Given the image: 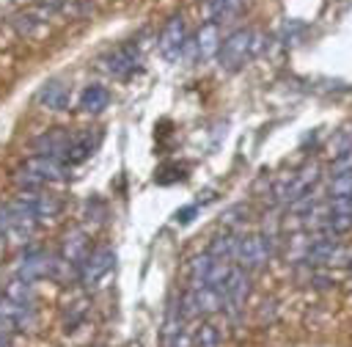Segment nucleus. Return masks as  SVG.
Here are the masks:
<instances>
[{
    "label": "nucleus",
    "instance_id": "obj_14",
    "mask_svg": "<svg viewBox=\"0 0 352 347\" xmlns=\"http://www.w3.org/2000/svg\"><path fill=\"white\" fill-rule=\"evenodd\" d=\"M220 44H223V41H220V28H217V22H204L201 30H198V36H195V55H198L201 61H209V58L217 55Z\"/></svg>",
    "mask_w": 352,
    "mask_h": 347
},
{
    "label": "nucleus",
    "instance_id": "obj_16",
    "mask_svg": "<svg viewBox=\"0 0 352 347\" xmlns=\"http://www.w3.org/2000/svg\"><path fill=\"white\" fill-rule=\"evenodd\" d=\"M242 0H204V17L206 22H226L239 11Z\"/></svg>",
    "mask_w": 352,
    "mask_h": 347
},
{
    "label": "nucleus",
    "instance_id": "obj_20",
    "mask_svg": "<svg viewBox=\"0 0 352 347\" xmlns=\"http://www.w3.org/2000/svg\"><path fill=\"white\" fill-rule=\"evenodd\" d=\"M220 330L212 325V322H204L195 333V347H220Z\"/></svg>",
    "mask_w": 352,
    "mask_h": 347
},
{
    "label": "nucleus",
    "instance_id": "obj_10",
    "mask_svg": "<svg viewBox=\"0 0 352 347\" xmlns=\"http://www.w3.org/2000/svg\"><path fill=\"white\" fill-rule=\"evenodd\" d=\"M22 168H28V171H30L33 176H38L44 185H47V182H66V179H69L66 165H63L60 160H55V157H44V154H33V157H28Z\"/></svg>",
    "mask_w": 352,
    "mask_h": 347
},
{
    "label": "nucleus",
    "instance_id": "obj_22",
    "mask_svg": "<svg viewBox=\"0 0 352 347\" xmlns=\"http://www.w3.org/2000/svg\"><path fill=\"white\" fill-rule=\"evenodd\" d=\"M192 212H195V207H187V209H182V212H176V220H179V223H187Z\"/></svg>",
    "mask_w": 352,
    "mask_h": 347
},
{
    "label": "nucleus",
    "instance_id": "obj_21",
    "mask_svg": "<svg viewBox=\"0 0 352 347\" xmlns=\"http://www.w3.org/2000/svg\"><path fill=\"white\" fill-rule=\"evenodd\" d=\"M8 234V207L0 204V237Z\"/></svg>",
    "mask_w": 352,
    "mask_h": 347
},
{
    "label": "nucleus",
    "instance_id": "obj_8",
    "mask_svg": "<svg viewBox=\"0 0 352 347\" xmlns=\"http://www.w3.org/2000/svg\"><path fill=\"white\" fill-rule=\"evenodd\" d=\"M72 138H74V135H72L69 129L55 127V129H47L44 135H38V138L33 140V149H36L38 154H44V157H55V160L66 162V154H69Z\"/></svg>",
    "mask_w": 352,
    "mask_h": 347
},
{
    "label": "nucleus",
    "instance_id": "obj_5",
    "mask_svg": "<svg viewBox=\"0 0 352 347\" xmlns=\"http://www.w3.org/2000/svg\"><path fill=\"white\" fill-rule=\"evenodd\" d=\"M314 182H316V165L283 176V179L278 182V187H275V196H278V201H283V204H294V201H300L302 196H308V190H311Z\"/></svg>",
    "mask_w": 352,
    "mask_h": 347
},
{
    "label": "nucleus",
    "instance_id": "obj_9",
    "mask_svg": "<svg viewBox=\"0 0 352 347\" xmlns=\"http://www.w3.org/2000/svg\"><path fill=\"white\" fill-rule=\"evenodd\" d=\"M55 273V259L50 253H41V251H33V253H25L19 267H16V278L33 284L38 278H47Z\"/></svg>",
    "mask_w": 352,
    "mask_h": 347
},
{
    "label": "nucleus",
    "instance_id": "obj_13",
    "mask_svg": "<svg viewBox=\"0 0 352 347\" xmlns=\"http://www.w3.org/2000/svg\"><path fill=\"white\" fill-rule=\"evenodd\" d=\"M88 253H91V251H88L85 231H80V229L69 231V234H66V240H63V256H60V259L77 270V278H80V264L85 262V256H88Z\"/></svg>",
    "mask_w": 352,
    "mask_h": 347
},
{
    "label": "nucleus",
    "instance_id": "obj_18",
    "mask_svg": "<svg viewBox=\"0 0 352 347\" xmlns=\"http://www.w3.org/2000/svg\"><path fill=\"white\" fill-rule=\"evenodd\" d=\"M3 295H6L8 300L19 303V306H33V286H30L28 281H22V278L8 281V286L3 289Z\"/></svg>",
    "mask_w": 352,
    "mask_h": 347
},
{
    "label": "nucleus",
    "instance_id": "obj_17",
    "mask_svg": "<svg viewBox=\"0 0 352 347\" xmlns=\"http://www.w3.org/2000/svg\"><path fill=\"white\" fill-rule=\"evenodd\" d=\"M110 102V94L104 85H88L82 94H80V107L85 113H102Z\"/></svg>",
    "mask_w": 352,
    "mask_h": 347
},
{
    "label": "nucleus",
    "instance_id": "obj_25",
    "mask_svg": "<svg viewBox=\"0 0 352 347\" xmlns=\"http://www.w3.org/2000/svg\"><path fill=\"white\" fill-rule=\"evenodd\" d=\"M346 149H352V143H349V146H346ZM346 149H344V151H346Z\"/></svg>",
    "mask_w": 352,
    "mask_h": 347
},
{
    "label": "nucleus",
    "instance_id": "obj_4",
    "mask_svg": "<svg viewBox=\"0 0 352 347\" xmlns=\"http://www.w3.org/2000/svg\"><path fill=\"white\" fill-rule=\"evenodd\" d=\"M116 267V251L113 248H96L85 256V262L80 264V281L91 289V286H99L107 273Z\"/></svg>",
    "mask_w": 352,
    "mask_h": 347
},
{
    "label": "nucleus",
    "instance_id": "obj_2",
    "mask_svg": "<svg viewBox=\"0 0 352 347\" xmlns=\"http://www.w3.org/2000/svg\"><path fill=\"white\" fill-rule=\"evenodd\" d=\"M217 292H220V308H226L234 317L245 306V300L250 295V275H248V270L231 267L228 275L223 278V284L217 286Z\"/></svg>",
    "mask_w": 352,
    "mask_h": 347
},
{
    "label": "nucleus",
    "instance_id": "obj_19",
    "mask_svg": "<svg viewBox=\"0 0 352 347\" xmlns=\"http://www.w3.org/2000/svg\"><path fill=\"white\" fill-rule=\"evenodd\" d=\"M234 248H236V237L234 234H217L206 253H212L214 259H234Z\"/></svg>",
    "mask_w": 352,
    "mask_h": 347
},
{
    "label": "nucleus",
    "instance_id": "obj_7",
    "mask_svg": "<svg viewBox=\"0 0 352 347\" xmlns=\"http://www.w3.org/2000/svg\"><path fill=\"white\" fill-rule=\"evenodd\" d=\"M184 44H187L184 17H182V14H173V17L165 22L162 33H160V52H162L168 61H179V55H182Z\"/></svg>",
    "mask_w": 352,
    "mask_h": 347
},
{
    "label": "nucleus",
    "instance_id": "obj_15",
    "mask_svg": "<svg viewBox=\"0 0 352 347\" xmlns=\"http://www.w3.org/2000/svg\"><path fill=\"white\" fill-rule=\"evenodd\" d=\"M94 149H96V135H91V132H80V135L72 138L66 162H69V165H77V162L88 160V157L94 154Z\"/></svg>",
    "mask_w": 352,
    "mask_h": 347
},
{
    "label": "nucleus",
    "instance_id": "obj_6",
    "mask_svg": "<svg viewBox=\"0 0 352 347\" xmlns=\"http://www.w3.org/2000/svg\"><path fill=\"white\" fill-rule=\"evenodd\" d=\"M138 63H140V50L132 41L116 47L110 55L102 58V69L107 74H113V77H129L138 69Z\"/></svg>",
    "mask_w": 352,
    "mask_h": 347
},
{
    "label": "nucleus",
    "instance_id": "obj_11",
    "mask_svg": "<svg viewBox=\"0 0 352 347\" xmlns=\"http://www.w3.org/2000/svg\"><path fill=\"white\" fill-rule=\"evenodd\" d=\"M33 215H36V220H44V218H55L58 212H60V201L55 198V196H47V193H41V190H22L19 196H16Z\"/></svg>",
    "mask_w": 352,
    "mask_h": 347
},
{
    "label": "nucleus",
    "instance_id": "obj_24",
    "mask_svg": "<svg viewBox=\"0 0 352 347\" xmlns=\"http://www.w3.org/2000/svg\"><path fill=\"white\" fill-rule=\"evenodd\" d=\"M0 347H8V336H3V333H0Z\"/></svg>",
    "mask_w": 352,
    "mask_h": 347
},
{
    "label": "nucleus",
    "instance_id": "obj_23",
    "mask_svg": "<svg viewBox=\"0 0 352 347\" xmlns=\"http://www.w3.org/2000/svg\"><path fill=\"white\" fill-rule=\"evenodd\" d=\"M162 347H187V339L179 336V339H173V341H162Z\"/></svg>",
    "mask_w": 352,
    "mask_h": 347
},
{
    "label": "nucleus",
    "instance_id": "obj_12",
    "mask_svg": "<svg viewBox=\"0 0 352 347\" xmlns=\"http://www.w3.org/2000/svg\"><path fill=\"white\" fill-rule=\"evenodd\" d=\"M69 94H72L69 83H63V80H47L38 88L36 102L41 107H47V110H66L69 107Z\"/></svg>",
    "mask_w": 352,
    "mask_h": 347
},
{
    "label": "nucleus",
    "instance_id": "obj_3",
    "mask_svg": "<svg viewBox=\"0 0 352 347\" xmlns=\"http://www.w3.org/2000/svg\"><path fill=\"white\" fill-rule=\"evenodd\" d=\"M272 253L270 237L261 234H248V237H236V248H234V259L239 262L242 270H258L267 264Z\"/></svg>",
    "mask_w": 352,
    "mask_h": 347
},
{
    "label": "nucleus",
    "instance_id": "obj_1",
    "mask_svg": "<svg viewBox=\"0 0 352 347\" xmlns=\"http://www.w3.org/2000/svg\"><path fill=\"white\" fill-rule=\"evenodd\" d=\"M264 33L261 30H253V28H242V30H234L217 50V61L226 72H236L242 69L245 63H250L261 50H264Z\"/></svg>",
    "mask_w": 352,
    "mask_h": 347
}]
</instances>
